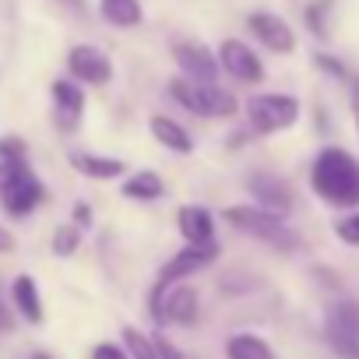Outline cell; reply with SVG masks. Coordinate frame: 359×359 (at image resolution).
Instances as JSON below:
<instances>
[{
    "instance_id": "obj_25",
    "label": "cell",
    "mask_w": 359,
    "mask_h": 359,
    "mask_svg": "<svg viewBox=\"0 0 359 359\" xmlns=\"http://www.w3.org/2000/svg\"><path fill=\"white\" fill-rule=\"evenodd\" d=\"M0 158L4 162H25V141L22 137H0Z\"/></svg>"
},
{
    "instance_id": "obj_15",
    "label": "cell",
    "mask_w": 359,
    "mask_h": 359,
    "mask_svg": "<svg viewBox=\"0 0 359 359\" xmlns=\"http://www.w3.org/2000/svg\"><path fill=\"white\" fill-rule=\"evenodd\" d=\"M151 137L162 144V148H169V151H176V155H191L194 151V137L184 130V127H180L172 116H151Z\"/></svg>"
},
{
    "instance_id": "obj_1",
    "label": "cell",
    "mask_w": 359,
    "mask_h": 359,
    "mask_svg": "<svg viewBox=\"0 0 359 359\" xmlns=\"http://www.w3.org/2000/svg\"><path fill=\"white\" fill-rule=\"evenodd\" d=\"M310 187L331 208H359V158L338 144L320 148L310 165Z\"/></svg>"
},
{
    "instance_id": "obj_2",
    "label": "cell",
    "mask_w": 359,
    "mask_h": 359,
    "mask_svg": "<svg viewBox=\"0 0 359 359\" xmlns=\"http://www.w3.org/2000/svg\"><path fill=\"white\" fill-rule=\"evenodd\" d=\"M222 219L233 229H240V233H247L254 240H264V243H271V247H278L285 254L299 247V236L282 222V215H271V212H264L257 205H233V208H226Z\"/></svg>"
},
{
    "instance_id": "obj_18",
    "label": "cell",
    "mask_w": 359,
    "mask_h": 359,
    "mask_svg": "<svg viewBox=\"0 0 359 359\" xmlns=\"http://www.w3.org/2000/svg\"><path fill=\"white\" fill-rule=\"evenodd\" d=\"M11 299H15V306L22 310V317H25L29 324H39V320H43V299H39V289H36L32 275H18V278H15Z\"/></svg>"
},
{
    "instance_id": "obj_6",
    "label": "cell",
    "mask_w": 359,
    "mask_h": 359,
    "mask_svg": "<svg viewBox=\"0 0 359 359\" xmlns=\"http://www.w3.org/2000/svg\"><path fill=\"white\" fill-rule=\"evenodd\" d=\"M169 95L198 116H233L236 113V99L229 92H222L219 85H198L191 78H172Z\"/></svg>"
},
{
    "instance_id": "obj_22",
    "label": "cell",
    "mask_w": 359,
    "mask_h": 359,
    "mask_svg": "<svg viewBox=\"0 0 359 359\" xmlns=\"http://www.w3.org/2000/svg\"><path fill=\"white\" fill-rule=\"evenodd\" d=\"M123 345H127L130 359H162L158 355V345L144 331H137V327H123Z\"/></svg>"
},
{
    "instance_id": "obj_32",
    "label": "cell",
    "mask_w": 359,
    "mask_h": 359,
    "mask_svg": "<svg viewBox=\"0 0 359 359\" xmlns=\"http://www.w3.org/2000/svg\"><path fill=\"white\" fill-rule=\"evenodd\" d=\"M32 359H50V355H46V352H36V355H32Z\"/></svg>"
},
{
    "instance_id": "obj_13",
    "label": "cell",
    "mask_w": 359,
    "mask_h": 359,
    "mask_svg": "<svg viewBox=\"0 0 359 359\" xmlns=\"http://www.w3.org/2000/svg\"><path fill=\"white\" fill-rule=\"evenodd\" d=\"M176 222H180V233H184L187 243H212L215 240V219L201 205H184L176 212Z\"/></svg>"
},
{
    "instance_id": "obj_30",
    "label": "cell",
    "mask_w": 359,
    "mask_h": 359,
    "mask_svg": "<svg viewBox=\"0 0 359 359\" xmlns=\"http://www.w3.org/2000/svg\"><path fill=\"white\" fill-rule=\"evenodd\" d=\"M8 250H15V236L8 229H0V254H8Z\"/></svg>"
},
{
    "instance_id": "obj_10",
    "label": "cell",
    "mask_w": 359,
    "mask_h": 359,
    "mask_svg": "<svg viewBox=\"0 0 359 359\" xmlns=\"http://www.w3.org/2000/svg\"><path fill=\"white\" fill-rule=\"evenodd\" d=\"M247 187L257 198V208L271 212V215H285L292 208V191L285 180H278L275 172H254L247 176Z\"/></svg>"
},
{
    "instance_id": "obj_12",
    "label": "cell",
    "mask_w": 359,
    "mask_h": 359,
    "mask_svg": "<svg viewBox=\"0 0 359 359\" xmlns=\"http://www.w3.org/2000/svg\"><path fill=\"white\" fill-rule=\"evenodd\" d=\"M67 71H71L78 81H85V85H106V81L113 78L109 57H106L102 50H95V46H74V50L67 53Z\"/></svg>"
},
{
    "instance_id": "obj_4",
    "label": "cell",
    "mask_w": 359,
    "mask_h": 359,
    "mask_svg": "<svg viewBox=\"0 0 359 359\" xmlns=\"http://www.w3.org/2000/svg\"><path fill=\"white\" fill-rule=\"evenodd\" d=\"M43 201V184L25 162H0V205L8 215H29Z\"/></svg>"
},
{
    "instance_id": "obj_8",
    "label": "cell",
    "mask_w": 359,
    "mask_h": 359,
    "mask_svg": "<svg viewBox=\"0 0 359 359\" xmlns=\"http://www.w3.org/2000/svg\"><path fill=\"white\" fill-rule=\"evenodd\" d=\"M172 60H176V67L184 71V78H191V81H198V85H215V78H219V57L205 46V43H194V39H187V43H176L172 46Z\"/></svg>"
},
{
    "instance_id": "obj_31",
    "label": "cell",
    "mask_w": 359,
    "mask_h": 359,
    "mask_svg": "<svg viewBox=\"0 0 359 359\" xmlns=\"http://www.w3.org/2000/svg\"><path fill=\"white\" fill-rule=\"evenodd\" d=\"M0 327H4V331L11 327V317H8V310H4V303H0Z\"/></svg>"
},
{
    "instance_id": "obj_3",
    "label": "cell",
    "mask_w": 359,
    "mask_h": 359,
    "mask_svg": "<svg viewBox=\"0 0 359 359\" xmlns=\"http://www.w3.org/2000/svg\"><path fill=\"white\" fill-rule=\"evenodd\" d=\"M299 120V99L285 92H261L247 99V123L254 134L289 130Z\"/></svg>"
},
{
    "instance_id": "obj_24",
    "label": "cell",
    "mask_w": 359,
    "mask_h": 359,
    "mask_svg": "<svg viewBox=\"0 0 359 359\" xmlns=\"http://www.w3.org/2000/svg\"><path fill=\"white\" fill-rule=\"evenodd\" d=\"M334 236L348 247H359V212H348L345 219L334 222Z\"/></svg>"
},
{
    "instance_id": "obj_9",
    "label": "cell",
    "mask_w": 359,
    "mask_h": 359,
    "mask_svg": "<svg viewBox=\"0 0 359 359\" xmlns=\"http://www.w3.org/2000/svg\"><path fill=\"white\" fill-rule=\"evenodd\" d=\"M219 64H222V71H229L236 81H247V85H257L264 78L261 57L247 43H240V39H226L219 46Z\"/></svg>"
},
{
    "instance_id": "obj_21",
    "label": "cell",
    "mask_w": 359,
    "mask_h": 359,
    "mask_svg": "<svg viewBox=\"0 0 359 359\" xmlns=\"http://www.w3.org/2000/svg\"><path fill=\"white\" fill-rule=\"evenodd\" d=\"M226 355L229 359H275L271 345L257 334H233L226 341Z\"/></svg>"
},
{
    "instance_id": "obj_16",
    "label": "cell",
    "mask_w": 359,
    "mask_h": 359,
    "mask_svg": "<svg viewBox=\"0 0 359 359\" xmlns=\"http://www.w3.org/2000/svg\"><path fill=\"white\" fill-rule=\"evenodd\" d=\"M53 102H57L60 127H74L85 113V92L74 81H53Z\"/></svg>"
},
{
    "instance_id": "obj_20",
    "label": "cell",
    "mask_w": 359,
    "mask_h": 359,
    "mask_svg": "<svg viewBox=\"0 0 359 359\" xmlns=\"http://www.w3.org/2000/svg\"><path fill=\"white\" fill-rule=\"evenodd\" d=\"M165 194V184H162V176L158 172H137V176H130L127 184H123V198H130V201H155V198H162Z\"/></svg>"
},
{
    "instance_id": "obj_11",
    "label": "cell",
    "mask_w": 359,
    "mask_h": 359,
    "mask_svg": "<svg viewBox=\"0 0 359 359\" xmlns=\"http://www.w3.org/2000/svg\"><path fill=\"white\" fill-rule=\"evenodd\" d=\"M247 29L271 50V53H292L296 50V36H292V29L278 18V15H271V11H254L250 18H247Z\"/></svg>"
},
{
    "instance_id": "obj_17",
    "label": "cell",
    "mask_w": 359,
    "mask_h": 359,
    "mask_svg": "<svg viewBox=\"0 0 359 359\" xmlns=\"http://www.w3.org/2000/svg\"><path fill=\"white\" fill-rule=\"evenodd\" d=\"M71 165L88 180H116L127 169L120 158H102V155H92V151H71Z\"/></svg>"
},
{
    "instance_id": "obj_7",
    "label": "cell",
    "mask_w": 359,
    "mask_h": 359,
    "mask_svg": "<svg viewBox=\"0 0 359 359\" xmlns=\"http://www.w3.org/2000/svg\"><path fill=\"white\" fill-rule=\"evenodd\" d=\"M324 331L327 341L338 355L359 359V303L355 299H338L324 313Z\"/></svg>"
},
{
    "instance_id": "obj_14",
    "label": "cell",
    "mask_w": 359,
    "mask_h": 359,
    "mask_svg": "<svg viewBox=\"0 0 359 359\" xmlns=\"http://www.w3.org/2000/svg\"><path fill=\"white\" fill-rule=\"evenodd\" d=\"M198 320V292L187 289V285H180L169 292V299L162 303V313H158V324H184L191 327Z\"/></svg>"
},
{
    "instance_id": "obj_33",
    "label": "cell",
    "mask_w": 359,
    "mask_h": 359,
    "mask_svg": "<svg viewBox=\"0 0 359 359\" xmlns=\"http://www.w3.org/2000/svg\"><path fill=\"white\" fill-rule=\"evenodd\" d=\"M355 123H359V95H355Z\"/></svg>"
},
{
    "instance_id": "obj_23",
    "label": "cell",
    "mask_w": 359,
    "mask_h": 359,
    "mask_svg": "<svg viewBox=\"0 0 359 359\" xmlns=\"http://www.w3.org/2000/svg\"><path fill=\"white\" fill-rule=\"evenodd\" d=\"M78 243H81V229H78V226H60V229L53 233V250H57L60 257H71V254L78 250Z\"/></svg>"
},
{
    "instance_id": "obj_26",
    "label": "cell",
    "mask_w": 359,
    "mask_h": 359,
    "mask_svg": "<svg viewBox=\"0 0 359 359\" xmlns=\"http://www.w3.org/2000/svg\"><path fill=\"white\" fill-rule=\"evenodd\" d=\"M92 359H130V352H123V348L113 345V341H102V345H95Z\"/></svg>"
},
{
    "instance_id": "obj_19",
    "label": "cell",
    "mask_w": 359,
    "mask_h": 359,
    "mask_svg": "<svg viewBox=\"0 0 359 359\" xmlns=\"http://www.w3.org/2000/svg\"><path fill=\"white\" fill-rule=\"evenodd\" d=\"M99 11L109 25L116 29H134L141 25L144 11H141V0H99Z\"/></svg>"
},
{
    "instance_id": "obj_29",
    "label": "cell",
    "mask_w": 359,
    "mask_h": 359,
    "mask_svg": "<svg viewBox=\"0 0 359 359\" xmlns=\"http://www.w3.org/2000/svg\"><path fill=\"white\" fill-rule=\"evenodd\" d=\"M74 222H78V229L92 226V208L88 205H74Z\"/></svg>"
},
{
    "instance_id": "obj_28",
    "label": "cell",
    "mask_w": 359,
    "mask_h": 359,
    "mask_svg": "<svg viewBox=\"0 0 359 359\" xmlns=\"http://www.w3.org/2000/svg\"><path fill=\"white\" fill-rule=\"evenodd\" d=\"M317 67L327 71V74H334V78H345V67H341L338 60H331L327 53H317Z\"/></svg>"
},
{
    "instance_id": "obj_27",
    "label": "cell",
    "mask_w": 359,
    "mask_h": 359,
    "mask_svg": "<svg viewBox=\"0 0 359 359\" xmlns=\"http://www.w3.org/2000/svg\"><path fill=\"white\" fill-rule=\"evenodd\" d=\"M155 345H158V355H162V359H187V355L180 352L172 341H165V334H158V338H155Z\"/></svg>"
},
{
    "instance_id": "obj_5",
    "label": "cell",
    "mask_w": 359,
    "mask_h": 359,
    "mask_svg": "<svg viewBox=\"0 0 359 359\" xmlns=\"http://www.w3.org/2000/svg\"><path fill=\"white\" fill-rule=\"evenodd\" d=\"M215 257H219V243H215V240H212V243H187L184 250H176V254L165 261V268L158 271V282H155V289H151V317L158 313L162 292H165L169 285H176L180 278H191L194 271L208 268Z\"/></svg>"
}]
</instances>
